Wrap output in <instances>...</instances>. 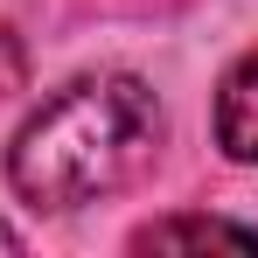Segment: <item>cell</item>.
I'll list each match as a JSON object with an SVG mask.
<instances>
[{
	"label": "cell",
	"instance_id": "cell-2",
	"mask_svg": "<svg viewBox=\"0 0 258 258\" xmlns=\"http://www.w3.org/2000/svg\"><path fill=\"white\" fill-rule=\"evenodd\" d=\"M216 147L230 161L258 168V49L237 56L223 70V84H216Z\"/></svg>",
	"mask_w": 258,
	"mask_h": 258
},
{
	"label": "cell",
	"instance_id": "cell-4",
	"mask_svg": "<svg viewBox=\"0 0 258 258\" xmlns=\"http://www.w3.org/2000/svg\"><path fill=\"white\" fill-rule=\"evenodd\" d=\"M0 251H21V230H7V223H0Z\"/></svg>",
	"mask_w": 258,
	"mask_h": 258
},
{
	"label": "cell",
	"instance_id": "cell-1",
	"mask_svg": "<svg viewBox=\"0 0 258 258\" xmlns=\"http://www.w3.org/2000/svg\"><path fill=\"white\" fill-rule=\"evenodd\" d=\"M161 147V98L126 70H91L42 98L7 147V181L35 210H84L147 174Z\"/></svg>",
	"mask_w": 258,
	"mask_h": 258
},
{
	"label": "cell",
	"instance_id": "cell-3",
	"mask_svg": "<svg viewBox=\"0 0 258 258\" xmlns=\"http://www.w3.org/2000/svg\"><path fill=\"white\" fill-rule=\"evenodd\" d=\"M196 244H237V251H258V230L223 223V216H161V223H140V230H133V251H196Z\"/></svg>",
	"mask_w": 258,
	"mask_h": 258
}]
</instances>
